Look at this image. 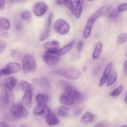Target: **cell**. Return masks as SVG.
I'll return each instance as SVG.
<instances>
[{"label":"cell","mask_w":127,"mask_h":127,"mask_svg":"<svg viewBox=\"0 0 127 127\" xmlns=\"http://www.w3.org/2000/svg\"><path fill=\"white\" fill-rule=\"evenodd\" d=\"M60 83L61 85L64 88V93H66L67 95L73 98L75 101L76 100H81V94L73 86L71 85L70 84H69V83H67V82L61 81Z\"/></svg>","instance_id":"cell-4"},{"label":"cell","mask_w":127,"mask_h":127,"mask_svg":"<svg viewBox=\"0 0 127 127\" xmlns=\"http://www.w3.org/2000/svg\"><path fill=\"white\" fill-rule=\"evenodd\" d=\"M37 68V63L35 59L32 55L26 54L22 58V69L25 74L34 72Z\"/></svg>","instance_id":"cell-2"},{"label":"cell","mask_w":127,"mask_h":127,"mask_svg":"<svg viewBox=\"0 0 127 127\" xmlns=\"http://www.w3.org/2000/svg\"><path fill=\"white\" fill-rule=\"evenodd\" d=\"M83 11V5L76 4V6L74 7V11H73V13H74V16H75L76 18V19L80 18L81 16Z\"/></svg>","instance_id":"cell-27"},{"label":"cell","mask_w":127,"mask_h":127,"mask_svg":"<svg viewBox=\"0 0 127 127\" xmlns=\"http://www.w3.org/2000/svg\"><path fill=\"white\" fill-rule=\"evenodd\" d=\"M127 35L126 33L120 34L117 38V42L119 44H123L127 42Z\"/></svg>","instance_id":"cell-33"},{"label":"cell","mask_w":127,"mask_h":127,"mask_svg":"<svg viewBox=\"0 0 127 127\" xmlns=\"http://www.w3.org/2000/svg\"><path fill=\"white\" fill-rule=\"evenodd\" d=\"M8 35L9 34L7 32H3V33H2L1 35H0V37H2V38H6V37L8 36Z\"/></svg>","instance_id":"cell-45"},{"label":"cell","mask_w":127,"mask_h":127,"mask_svg":"<svg viewBox=\"0 0 127 127\" xmlns=\"http://www.w3.org/2000/svg\"><path fill=\"white\" fill-rule=\"evenodd\" d=\"M53 74L60 76L70 80L78 79L81 75V71L76 68H63L53 71Z\"/></svg>","instance_id":"cell-1"},{"label":"cell","mask_w":127,"mask_h":127,"mask_svg":"<svg viewBox=\"0 0 127 127\" xmlns=\"http://www.w3.org/2000/svg\"><path fill=\"white\" fill-rule=\"evenodd\" d=\"M127 95H125V97H124V101H125V104H127Z\"/></svg>","instance_id":"cell-48"},{"label":"cell","mask_w":127,"mask_h":127,"mask_svg":"<svg viewBox=\"0 0 127 127\" xmlns=\"http://www.w3.org/2000/svg\"><path fill=\"white\" fill-rule=\"evenodd\" d=\"M35 85L45 89H50L52 87V81L49 78L45 76H42L39 78H34L32 80Z\"/></svg>","instance_id":"cell-10"},{"label":"cell","mask_w":127,"mask_h":127,"mask_svg":"<svg viewBox=\"0 0 127 127\" xmlns=\"http://www.w3.org/2000/svg\"><path fill=\"white\" fill-rule=\"evenodd\" d=\"M33 114L36 116L45 118L51 113L50 108L47 105H40L38 104L35 107L33 110Z\"/></svg>","instance_id":"cell-9"},{"label":"cell","mask_w":127,"mask_h":127,"mask_svg":"<svg viewBox=\"0 0 127 127\" xmlns=\"http://www.w3.org/2000/svg\"><path fill=\"white\" fill-rule=\"evenodd\" d=\"M94 127H106V124L104 122H100L97 124Z\"/></svg>","instance_id":"cell-39"},{"label":"cell","mask_w":127,"mask_h":127,"mask_svg":"<svg viewBox=\"0 0 127 127\" xmlns=\"http://www.w3.org/2000/svg\"><path fill=\"white\" fill-rule=\"evenodd\" d=\"M65 0H57V4L59 6H62L64 4Z\"/></svg>","instance_id":"cell-43"},{"label":"cell","mask_w":127,"mask_h":127,"mask_svg":"<svg viewBox=\"0 0 127 127\" xmlns=\"http://www.w3.org/2000/svg\"><path fill=\"white\" fill-rule=\"evenodd\" d=\"M48 5L44 1L37 2L33 7V12L37 17H42L48 11Z\"/></svg>","instance_id":"cell-7"},{"label":"cell","mask_w":127,"mask_h":127,"mask_svg":"<svg viewBox=\"0 0 127 127\" xmlns=\"http://www.w3.org/2000/svg\"><path fill=\"white\" fill-rule=\"evenodd\" d=\"M45 123L47 125L50 127H53L58 125L59 123V120L55 114L51 112L48 116L46 117L45 118Z\"/></svg>","instance_id":"cell-18"},{"label":"cell","mask_w":127,"mask_h":127,"mask_svg":"<svg viewBox=\"0 0 127 127\" xmlns=\"http://www.w3.org/2000/svg\"><path fill=\"white\" fill-rule=\"evenodd\" d=\"M0 127H9V125L4 122H0Z\"/></svg>","instance_id":"cell-42"},{"label":"cell","mask_w":127,"mask_h":127,"mask_svg":"<svg viewBox=\"0 0 127 127\" xmlns=\"http://www.w3.org/2000/svg\"><path fill=\"white\" fill-rule=\"evenodd\" d=\"M22 69V66L17 62H9L2 69L0 70L1 76H8L19 72Z\"/></svg>","instance_id":"cell-6"},{"label":"cell","mask_w":127,"mask_h":127,"mask_svg":"<svg viewBox=\"0 0 127 127\" xmlns=\"http://www.w3.org/2000/svg\"><path fill=\"white\" fill-rule=\"evenodd\" d=\"M109 9H110V7L107 6H104L100 7V8L98 9L96 11H95V13L91 16L92 18L94 19V21H96L98 19H99L100 17H101L102 16H104L106 14H107V12H109Z\"/></svg>","instance_id":"cell-16"},{"label":"cell","mask_w":127,"mask_h":127,"mask_svg":"<svg viewBox=\"0 0 127 127\" xmlns=\"http://www.w3.org/2000/svg\"><path fill=\"white\" fill-rule=\"evenodd\" d=\"M76 4H78L83 5L84 3V0H73Z\"/></svg>","instance_id":"cell-44"},{"label":"cell","mask_w":127,"mask_h":127,"mask_svg":"<svg viewBox=\"0 0 127 127\" xmlns=\"http://www.w3.org/2000/svg\"><path fill=\"white\" fill-rule=\"evenodd\" d=\"M59 102L64 105H72L74 104L75 100L67 95L66 93H63L59 97Z\"/></svg>","instance_id":"cell-19"},{"label":"cell","mask_w":127,"mask_h":127,"mask_svg":"<svg viewBox=\"0 0 127 127\" xmlns=\"http://www.w3.org/2000/svg\"><path fill=\"white\" fill-rule=\"evenodd\" d=\"M88 1H94V0H88Z\"/></svg>","instance_id":"cell-52"},{"label":"cell","mask_w":127,"mask_h":127,"mask_svg":"<svg viewBox=\"0 0 127 127\" xmlns=\"http://www.w3.org/2000/svg\"><path fill=\"white\" fill-rule=\"evenodd\" d=\"M1 73H0V78H1Z\"/></svg>","instance_id":"cell-51"},{"label":"cell","mask_w":127,"mask_h":127,"mask_svg":"<svg viewBox=\"0 0 127 127\" xmlns=\"http://www.w3.org/2000/svg\"><path fill=\"white\" fill-rule=\"evenodd\" d=\"M94 22H95V21H94V19L91 17L88 19L86 25L84 27V32H83V37L84 38H89V36L91 35Z\"/></svg>","instance_id":"cell-15"},{"label":"cell","mask_w":127,"mask_h":127,"mask_svg":"<svg viewBox=\"0 0 127 127\" xmlns=\"http://www.w3.org/2000/svg\"><path fill=\"white\" fill-rule=\"evenodd\" d=\"M21 88L22 91H24V93L25 92L32 91V85L29 83H28V82L25 80L22 81L21 82Z\"/></svg>","instance_id":"cell-28"},{"label":"cell","mask_w":127,"mask_h":127,"mask_svg":"<svg viewBox=\"0 0 127 127\" xmlns=\"http://www.w3.org/2000/svg\"><path fill=\"white\" fill-rule=\"evenodd\" d=\"M117 11L119 13L120 12H125L127 10V4L126 2L125 3H122V4H120L117 7Z\"/></svg>","instance_id":"cell-35"},{"label":"cell","mask_w":127,"mask_h":127,"mask_svg":"<svg viewBox=\"0 0 127 127\" xmlns=\"http://www.w3.org/2000/svg\"><path fill=\"white\" fill-rule=\"evenodd\" d=\"M35 101L40 105H47L48 102V97L46 94L39 93L35 96Z\"/></svg>","instance_id":"cell-23"},{"label":"cell","mask_w":127,"mask_h":127,"mask_svg":"<svg viewBox=\"0 0 127 127\" xmlns=\"http://www.w3.org/2000/svg\"><path fill=\"white\" fill-rule=\"evenodd\" d=\"M17 80L15 77L10 76L6 78V80H5L4 85V86L6 88H7V89L12 91L14 89V88H15V87L17 85Z\"/></svg>","instance_id":"cell-21"},{"label":"cell","mask_w":127,"mask_h":127,"mask_svg":"<svg viewBox=\"0 0 127 127\" xmlns=\"http://www.w3.org/2000/svg\"><path fill=\"white\" fill-rule=\"evenodd\" d=\"M11 28V23L8 19L1 17L0 18V29L7 31Z\"/></svg>","instance_id":"cell-25"},{"label":"cell","mask_w":127,"mask_h":127,"mask_svg":"<svg viewBox=\"0 0 127 127\" xmlns=\"http://www.w3.org/2000/svg\"><path fill=\"white\" fill-rule=\"evenodd\" d=\"M5 4H6L5 0H0V9H2L4 7Z\"/></svg>","instance_id":"cell-41"},{"label":"cell","mask_w":127,"mask_h":127,"mask_svg":"<svg viewBox=\"0 0 127 127\" xmlns=\"http://www.w3.org/2000/svg\"><path fill=\"white\" fill-rule=\"evenodd\" d=\"M21 18L24 21H28L31 18V13L29 11H25L21 14Z\"/></svg>","instance_id":"cell-34"},{"label":"cell","mask_w":127,"mask_h":127,"mask_svg":"<svg viewBox=\"0 0 127 127\" xmlns=\"http://www.w3.org/2000/svg\"><path fill=\"white\" fill-rule=\"evenodd\" d=\"M32 91L25 92L24 94L22 97V104L25 107L30 108L32 105Z\"/></svg>","instance_id":"cell-17"},{"label":"cell","mask_w":127,"mask_h":127,"mask_svg":"<svg viewBox=\"0 0 127 127\" xmlns=\"http://www.w3.org/2000/svg\"><path fill=\"white\" fill-rule=\"evenodd\" d=\"M6 47H7L6 42L2 40H0V55L4 51Z\"/></svg>","instance_id":"cell-36"},{"label":"cell","mask_w":127,"mask_h":127,"mask_svg":"<svg viewBox=\"0 0 127 127\" xmlns=\"http://www.w3.org/2000/svg\"><path fill=\"white\" fill-rule=\"evenodd\" d=\"M53 14L51 13L48 17V19L47 21V24H46L45 27V30L41 34L40 37V41L42 42V41L45 40L48 37H49L50 33L51 31V28H52V20H53Z\"/></svg>","instance_id":"cell-12"},{"label":"cell","mask_w":127,"mask_h":127,"mask_svg":"<svg viewBox=\"0 0 127 127\" xmlns=\"http://www.w3.org/2000/svg\"><path fill=\"white\" fill-rule=\"evenodd\" d=\"M127 61L125 60V62H124V72H125V74H127Z\"/></svg>","instance_id":"cell-46"},{"label":"cell","mask_w":127,"mask_h":127,"mask_svg":"<svg viewBox=\"0 0 127 127\" xmlns=\"http://www.w3.org/2000/svg\"><path fill=\"white\" fill-rule=\"evenodd\" d=\"M69 110V108L66 106H61L58 110V115L61 117H65L68 115Z\"/></svg>","instance_id":"cell-29"},{"label":"cell","mask_w":127,"mask_h":127,"mask_svg":"<svg viewBox=\"0 0 127 127\" xmlns=\"http://www.w3.org/2000/svg\"><path fill=\"white\" fill-rule=\"evenodd\" d=\"M119 12H118L117 9H114L109 14V18H111V19H114V18H116L119 15Z\"/></svg>","instance_id":"cell-37"},{"label":"cell","mask_w":127,"mask_h":127,"mask_svg":"<svg viewBox=\"0 0 127 127\" xmlns=\"http://www.w3.org/2000/svg\"><path fill=\"white\" fill-rule=\"evenodd\" d=\"M42 58L45 63L49 66L57 65L60 60L58 56L48 52H45L42 56Z\"/></svg>","instance_id":"cell-13"},{"label":"cell","mask_w":127,"mask_h":127,"mask_svg":"<svg viewBox=\"0 0 127 127\" xmlns=\"http://www.w3.org/2000/svg\"><path fill=\"white\" fill-rule=\"evenodd\" d=\"M120 127H127V125H122V126Z\"/></svg>","instance_id":"cell-50"},{"label":"cell","mask_w":127,"mask_h":127,"mask_svg":"<svg viewBox=\"0 0 127 127\" xmlns=\"http://www.w3.org/2000/svg\"><path fill=\"white\" fill-rule=\"evenodd\" d=\"M95 119V116L94 114L90 112H86L84 113V115L82 117L81 119V122L83 124H89L94 122V120Z\"/></svg>","instance_id":"cell-22"},{"label":"cell","mask_w":127,"mask_h":127,"mask_svg":"<svg viewBox=\"0 0 127 127\" xmlns=\"http://www.w3.org/2000/svg\"><path fill=\"white\" fill-rule=\"evenodd\" d=\"M64 6L71 12L72 14L73 13V11H74V4L73 2L72 1V0H65L64 4H63Z\"/></svg>","instance_id":"cell-32"},{"label":"cell","mask_w":127,"mask_h":127,"mask_svg":"<svg viewBox=\"0 0 127 127\" xmlns=\"http://www.w3.org/2000/svg\"><path fill=\"white\" fill-rule=\"evenodd\" d=\"M43 47L48 50H52L58 49L60 47V42L57 40L50 41L47 42L43 44Z\"/></svg>","instance_id":"cell-24"},{"label":"cell","mask_w":127,"mask_h":127,"mask_svg":"<svg viewBox=\"0 0 127 127\" xmlns=\"http://www.w3.org/2000/svg\"><path fill=\"white\" fill-rule=\"evenodd\" d=\"M103 48V44L102 42H99L95 44V47H94V51L92 54V58L93 60H97L99 58L100 55H101L102 51Z\"/></svg>","instance_id":"cell-20"},{"label":"cell","mask_w":127,"mask_h":127,"mask_svg":"<svg viewBox=\"0 0 127 127\" xmlns=\"http://www.w3.org/2000/svg\"><path fill=\"white\" fill-rule=\"evenodd\" d=\"M117 79V73H116V71H112L106 83L108 86H112L116 82Z\"/></svg>","instance_id":"cell-26"},{"label":"cell","mask_w":127,"mask_h":127,"mask_svg":"<svg viewBox=\"0 0 127 127\" xmlns=\"http://www.w3.org/2000/svg\"><path fill=\"white\" fill-rule=\"evenodd\" d=\"M11 56L15 60H19L22 58V55L21 52L17 49H14L11 50Z\"/></svg>","instance_id":"cell-30"},{"label":"cell","mask_w":127,"mask_h":127,"mask_svg":"<svg viewBox=\"0 0 127 127\" xmlns=\"http://www.w3.org/2000/svg\"><path fill=\"white\" fill-rule=\"evenodd\" d=\"M81 110H82L81 109H79V110H77L76 111V115H79V114L81 113Z\"/></svg>","instance_id":"cell-47"},{"label":"cell","mask_w":127,"mask_h":127,"mask_svg":"<svg viewBox=\"0 0 127 127\" xmlns=\"http://www.w3.org/2000/svg\"><path fill=\"white\" fill-rule=\"evenodd\" d=\"M124 85H120L119 86H118L116 89L113 90L110 93V95L111 97H114L119 96V95L121 94L122 92L123 91V90H124Z\"/></svg>","instance_id":"cell-31"},{"label":"cell","mask_w":127,"mask_h":127,"mask_svg":"<svg viewBox=\"0 0 127 127\" xmlns=\"http://www.w3.org/2000/svg\"><path fill=\"white\" fill-rule=\"evenodd\" d=\"M53 27L55 31L62 35H67L70 31V26L69 23L62 19L57 20L55 22Z\"/></svg>","instance_id":"cell-5"},{"label":"cell","mask_w":127,"mask_h":127,"mask_svg":"<svg viewBox=\"0 0 127 127\" xmlns=\"http://www.w3.org/2000/svg\"><path fill=\"white\" fill-rule=\"evenodd\" d=\"M113 64L112 63H109L106 68H105L104 71V73H103L102 76L100 78V81H99V87H102L105 84H106L108 78H109V75H110V73L112 72V69Z\"/></svg>","instance_id":"cell-14"},{"label":"cell","mask_w":127,"mask_h":127,"mask_svg":"<svg viewBox=\"0 0 127 127\" xmlns=\"http://www.w3.org/2000/svg\"><path fill=\"white\" fill-rule=\"evenodd\" d=\"M74 43H75V41L73 40L71 41V42H69V43H68V44L66 45H64V47H62L60 49L47 50L46 52H48V53L55 55L58 56V57L63 56L64 55L66 54V53H68V52H69V51L71 50V48H73V47L74 46Z\"/></svg>","instance_id":"cell-8"},{"label":"cell","mask_w":127,"mask_h":127,"mask_svg":"<svg viewBox=\"0 0 127 127\" xmlns=\"http://www.w3.org/2000/svg\"><path fill=\"white\" fill-rule=\"evenodd\" d=\"M1 97L2 102L5 104H11L14 100V95L12 93V91L6 88L4 86H3V88H2Z\"/></svg>","instance_id":"cell-11"},{"label":"cell","mask_w":127,"mask_h":127,"mask_svg":"<svg viewBox=\"0 0 127 127\" xmlns=\"http://www.w3.org/2000/svg\"><path fill=\"white\" fill-rule=\"evenodd\" d=\"M21 127H27V125H21Z\"/></svg>","instance_id":"cell-49"},{"label":"cell","mask_w":127,"mask_h":127,"mask_svg":"<svg viewBox=\"0 0 127 127\" xmlns=\"http://www.w3.org/2000/svg\"><path fill=\"white\" fill-rule=\"evenodd\" d=\"M83 47H84V43H83V41H79L78 43V45H77V50L79 53H80L83 50Z\"/></svg>","instance_id":"cell-38"},{"label":"cell","mask_w":127,"mask_h":127,"mask_svg":"<svg viewBox=\"0 0 127 127\" xmlns=\"http://www.w3.org/2000/svg\"><path fill=\"white\" fill-rule=\"evenodd\" d=\"M11 112L12 116L16 119H24L27 117L29 115L27 109L22 103H17L12 105Z\"/></svg>","instance_id":"cell-3"},{"label":"cell","mask_w":127,"mask_h":127,"mask_svg":"<svg viewBox=\"0 0 127 127\" xmlns=\"http://www.w3.org/2000/svg\"><path fill=\"white\" fill-rule=\"evenodd\" d=\"M16 29L18 31H21L22 29V25L21 23H17L16 24Z\"/></svg>","instance_id":"cell-40"}]
</instances>
